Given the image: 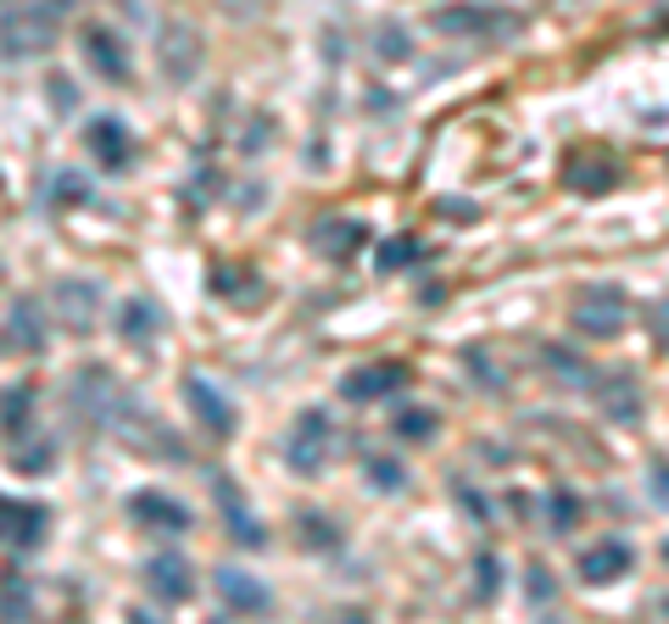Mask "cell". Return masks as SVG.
Wrapping results in <instances>:
<instances>
[{"label":"cell","instance_id":"4dcf8cb0","mask_svg":"<svg viewBox=\"0 0 669 624\" xmlns=\"http://www.w3.org/2000/svg\"><path fill=\"white\" fill-rule=\"evenodd\" d=\"M652 329H658V340H669V307H652V318H647Z\"/></svg>","mask_w":669,"mask_h":624},{"label":"cell","instance_id":"e0dca14e","mask_svg":"<svg viewBox=\"0 0 669 624\" xmlns=\"http://www.w3.org/2000/svg\"><path fill=\"white\" fill-rule=\"evenodd\" d=\"M156 329H162V313H156L145 296H134V302L123 307V318H118V335H123V340H134V346L156 340Z\"/></svg>","mask_w":669,"mask_h":624},{"label":"cell","instance_id":"d6986e66","mask_svg":"<svg viewBox=\"0 0 669 624\" xmlns=\"http://www.w3.org/2000/svg\"><path fill=\"white\" fill-rule=\"evenodd\" d=\"M597 391L608 396V413H614L619 424H636V407H641V396H636V385H630V380L608 374V380H597Z\"/></svg>","mask_w":669,"mask_h":624},{"label":"cell","instance_id":"ba28073f","mask_svg":"<svg viewBox=\"0 0 669 624\" xmlns=\"http://www.w3.org/2000/svg\"><path fill=\"white\" fill-rule=\"evenodd\" d=\"M84 145L96 151L101 167H129L134 145H129V129L118 118H90V129H84Z\"/></svg>","mask_w":669,"mask_h":624},{"label":"cell","instance_id":"5bb4252c","mask_svg":"<svg viewBox=\"0 0 669 624\" xmlns=\"http://www.w3.org/2000/svg\"><path fill=\"white\" fill-rule=\"evenodd\" d=\"M218 507H223V518H229V529H234V541H240V547H268L263 524L251 518V513H240V496H234L229 480H218Z\"/></svg>","mask_w":669,"mask_h":624},{"label":"cell","instance_id":"603a6c76","mask_svg":"<svg viewBox=\"0 0 669 624\" xmlns=\"http://www.w3.org/2000/svg\"><path fill=\"white\" fill-rule=\"evenodd\" d=\"M547 518H552L558 529H574V524H580V496H574V491H552Z\"/></svg>","mask_w":669,"mask_h":624},{"label":"cell","instance_id":"ac0fdd59","mask_svg":"<svg viewBox=\"0 0 669 624\" xmlns=\"http://www.w3.org/2000/svg\"><path fill=\"white\" fill-rule=\"evenodd\" d=\"M358 245H363V229H358V223H318V251H323V256L347 262Z\"/></svg>","mask_w":669,"mask_h":624},{"label":"cell","instance_id":"7c38bea8","mask_svg":"<svg viewBox=\"0 0 669 624\" xmlns=\"http://www.w3.org/2000/svg\"><path fill=\"white\" fill-rule=\"evenodd\" d=\"M218 591L234 613H263L268 607V591L257 574H245V569H218Z\"/></svg>","mask_w":669,"mask_h":624},{"label":"cell","instance_id":"8992f818","mask_svg":"<svg viewBox=\"0 0 669 624\" xmlns=\"http://www.w3.org/2000/svg\"><path fill=\"white\" fill-rule=\"evenodd\" d=\"M145 580H151V591L162 602H190V585H196V574H190V563L179 552H156L151 569H145Z\"/></svg>","mask_w":669,"mask_h":624},{"label":"cell","instance_id":"30bf717a","mask_svg":"<svg viewBox=\"0 0 669 624\" xmlns=\"http://www.w3.org/2000/svg\"><path fill=\"white\" fill-rule=\"evenodd\" d=\"M45 535V507H18V502H7L0 496V541H12V547H34Z\"/></svg>","mask_w":669,"mask_h":624},{"label":"cell","instance_id":"f1b7e54d","mask_svg":"<svg viewBox=\"0 0 669 624\" xmlns=\"http://www.w3.org/2000/svg\"><path fill=\"white\" fill-rule=\"evenodd\" d=\"M547 363H552L558 374H569V380H580V357H574V351H547Z\"/></svg>","mask_w":669,"mask_h":624},{"label":"cell","instance_id":"52a82bcc","mask_svg":"<svg viewBox=\"0 0 669 624\" xmlns=\"http://www.w3.org/2000/svg\"><path fill=\"white\" fill-rule=\"evenodd\" d=\"M84 51H90V67H96L101 78L129 84V56H123V40H118L107 23H90V29H84Z\"/></svg>","mask_w":669,"mask_h":624},{"label":"cell","instance_id":"277c9868","mask_svg":"<svg viewBox=\"0 0 669 624\" xmlns=\"http://www.w3.org/2000/svg\"><path fill=\"white\" fill-rule=\"evenodd\" d=\"M51 296H56V313H62V324H67L73 335H90V329H96V318H101V291H96V285L62 280Z\"/></svg>","mask_w":669,"mask_h":624},{"label":"cell","instance_id":"6da1fadb","mask_svg":"<svg viewBox=\"0 0 669 624\" xmlns=\"http://www.w3.org/2000/svg\"><path fill=\"white\" fill-rule=\"evenodd\" d=\"M334 440H341L334 418H329L323 407H307V413L290 424V435H285V463H290L296 474H318V469L329 463V452H334Z\"/></svg>","mask_w":669,"mask_h":624},{"label":"cell","instance_id":"1f68e13d","mask_svg":"<svg viewBox=\"0 0 669 624\" xmlns=\"http://www.w3.org/2000/svg\"><path fill=\"white\" fill-rule=\"evenodd\" d=\"M530 591H536V596H547V591H552V585H547V569H530Z\"/></svg>","mask_w":669,"mask_h":624},{"label":"cell","instance_id":"9a60e30c","mask_svg":"<svg viewBox=\"0 0 669 624\" xmlns=\"http://www.w3.org/2000/svg\"><path fill=\"white\" fill-rule=\"evenodd\" d=\"M162 45H167L162 62H167V73H174V78H190V73H196V62H201V56H196L201 40H196L190 29H162Z\"/></svg>","mask_w":669,"mask_h":624},{"label":"cell","instance_id":"ffe728a7","mask_svg":"<svg viewBox=\"0 0 669 624\" xmlns=\"http://www.w3.org/2000/svg\"><path fill=\"white\" fill-rule=\"evenodd\" d=\"M12 340H18L23 351H40V346H45V329H40V313H34L29 302H18V307H12Z\"/></svg>","mask_w":669,"mask_h":624},{"label":"cell","instance_id":"7a4b0ae2","mask_svg":"<svg viewBox=\"0 0 669 624\" xmlns=\"http://www.w3.org/2000/svg\"><path fill=\"white\" fill-rule=\"evenodd\" d=\"M630 318V302L619 285H585L574 296V329L580 335H592V340H614Z\"/></svg>","mask_w":669,"mask_h":624},{"label":"cell","instance_id":"836d02e7","mask_svg":"<svg viewBox=\"0 0 669 624\" xmlns=\"http://www.w3.org/2000/svg\"><path fill=\"white\" fill-rule=\"evenodd\" d=\"M663 558H669V547H663Z\"/></svg>","mask_w":669,"mask_h":624},{"label":"cell","instance_id":"f546056e","mask_svg":"<svg viewBox=\"0 0 669 624\" xmlns=\"http://www.w3.org/2000/svg\"><path fill=\"white\" fill-rule=\"evenodd\" d=\"M480 596H496V563L480 558Z\"/></svg>","mask_w":669,"mask_h":624},{"label":"cell","instance_id":"d4e9b609","mask_svg":"<svg viewBox=\"0 0 669 624\" xmlns=\"http://www.w3.org/2000/svg\"><path fill=\"white\" fill-rule=\"evenodd\" d=\"M51 107H56V112H73V107H78V84H73L67 73L51 78Z\"/></svg>","mask_w":669,"mask_h":624},{"label":"cell","instance_id":"5b68a950","mask_svg":"<svg viewBox=\"0 0 669 624\" xmlns=\"http://www.w3.org/2000/svg\"><path fill=\"white\" fill-rule=\"evenodd\" d=\"M407 385V369L402 363H374V369H358L341 380V396L347 402H374V396H396Z\"/></svg>","mask_w":669,"mask_h":624},{"label":"cell","instance_id":"3957f363","mask_svg":"<svg viewBox=\"0 0 669 624\" xmlns=\"http://www.w3.org/2000/svg\"><path fill=\"white\" fill-rule=\"evenodd\" d=\"M56 45V12L51 7H12L0 12V51L7 56H40Z\"/></svg>","mask_w":669,"mask_h":624},{"label":"cell","instance_id":"cb8c5ba5","mask_svg":"<svg viewBox=\"0 0 669 624\" xmlns=\"http://www.w3.org/2000/svg\"><path fill=\"white\" fill-rule=\"evenodd\" d=\"M374 56H385V62H402V56H407V34H402L396 23L374 29Z\"/></svg>","mask_w":669,"mask_h":624},{"label":"cell","instance_id":"484cf974","mask_svg":"<svg viewBox=\"0 0 669 624\" xmlns=\"http://www.w3.org/2000/svg\"><path fill=\"white\" fill-rule=\"evenodd\" d=\"M369 480L396 491V485H402V463H391V458H369Z\"/></svg>","mask_w":669,"mask_h":624},{"label":"cell","instance_id":"44dd1931","mask_svg":"<svg viewBox=\"0 0 669 624\" xmlns=\"http://www.w3.org/2000/svg\"><path fill=\"white\" fill-rule=\"evenodd\" d=\"M436 429H441V418H436V413H418V407L396 413V435H402V440H430Z\"/></svg>","mask_w":669,"mask_h":624},{"label":"cell","instance_id":"d6a6232c","mask_svg":"<svg viewBox=\"0 0 669 624\" xmlns=\"http://www.w3.org/2000/svg\"><path fill=\"white\" fill-rule=\"evenodd\" d=\"M129 624H151V613H129Z\"/></svg>","mask_w":669,"mask_h":624},{"label":"cell","instance_id":"7402d4cb","mask_svg":"<svg viewBox=\"0 0 669 624\" xmlns=\"http://www.w3.org/2000/svg\"><path fill=\"white\" fill-rule=\"evenodd\" d=\"M418 256H425V245H418V240H385L374 262L391 274V267H407V262H418Z\"/></svg>","mask_w":669,"mask_h":624},{"label":"cell","instance_id":"83f0119b","mask_svg":"<svg viewBox=\"0 0 669 624\" xmlns=\"http://www.w3.org/2000/svg\"><path fill=\"white\" fill-rule=\"evenodd\" d=\"M29 402H34V391L23 385V391H7V424H18V413L29 418Z\"/></svg>","mask_w":669,"mask_h":624},{"label":"cell","instance_id":"2e32d148","mask_svg":"<svg viewBox=\"0 0 669 624\" xmlns=\"http://www.w3.org/2000/svg\"><path fill=\"white\" fill-rule=\"evenodd\" d=\"M436 29H447V34H514V23L508 18H496V12H441L436 18Z\"/></svg>","mask_w":669,"mask_h":624},{"label":"cell","instance_id":"4fadbf2b","mask_svg":"<svg viewBox=\"0 0 669 624\" xmlns=\"http://www.w3.org/2000/svg\"><path fill=\"white\" fill-rule=\"evenodd\" d=\"M129 507H134V518H140V524L167 529V535H179V529L190 524V513H185L179 502H167L162 491H134V502H129Z\"/></svg>","mask_w":669,"mask_h":624},{"label":"cell","instance_id":"8fae6325","mask_svg":"<svg viewBox=\"0 0 669 624\" xmlns=\"http://www.w3.org/2000/svg\"><path fill=\"white\" fill-rule=\"evenodd\" d=\"M185 396H190V407H196V418L212 429V435H234V407L201 380V374H190L185 380Z\"/></svg>","mask_w":669,"mask_h":624},{"label":"cell","instance_id":"9c48e42d","mask_svg":"<svg viewBox=\"0 0 669 624\" xmlns=\"http://www.w3.org/2000/svg\"><path fill=\"white\" fill-rule=\"evenodd\" d=\"M630 574V547L625 541H603L592 552H580V580L585 585H614Z\"/></svg>","mask_w":669,"mask_h":624},{"label":"cell","instance_id":"4316f807","mask_svg":"<svg viewBox=\"0 0 669 624\" xmlns=\"http://www.w3.org/2000/svg\"><path fill=\"white\" fill-rule=\"evenodd\" d=\"M647 480H652V491H658V502L669 507V458H652V469H647Z\"/></svg>","mask_w":669,"mask_h":624}]
</instances>
